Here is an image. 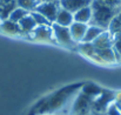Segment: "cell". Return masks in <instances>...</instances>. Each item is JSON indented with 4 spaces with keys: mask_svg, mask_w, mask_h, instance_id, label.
Returning <instances> with one entry per match:
<instances>
[{
    "mask_svg": "<svg viewBox=\"0 0 121 115\" xmlns=\"http://www.w3.org/2000/svg\"><path fill=\"white\" fill-rule=\"evenodd\" d=\"M79 87H82L81 83L74 85V86H68V87L61 88L60 90L55 92L54 94L45 98L37 106L33 107V109L31 111V115H43L56 112L58 109L61 108V106H64L66 103V101L72 96V94Z\"/></svg>",
    "mask_w": 121,
    "mask_h": 115,
    "instance_id": "obj_1",
    "label": "cell"
},
{
    "mask_svg": "<svg viewBox=\"0 0 121 115\" xmlns=\"http://www.w3.org/2000/svg\"><path fill=\"white\" fill-rule=\"evenodd\" d=\"M31 33L34 34V39L42 40V41L51 40L52 35H53V31L48 26H37Z\"/></svg>",
    "mask_w": 121,
    "mask_h": 115,
    "instance_id": "obj_10",
    "label": "cell"
},
{
    "mask_svg": "<svg viewBox=\"0 0 121 115\" xmlns=\"http://www.w3.org/2000/svg\"><path fill=\"white\" fill-rule=\"evenodd\" d=\"M2 28H4V31H5L6 33H19V32H21L19 25H18L17 22L11 21V20L5 21V22L2 24Z\"/></svg>",
    "mask_w": 121,
    "mask_h": 115,
    "instance_id": "obj_15",
    "label": "cell"
},
{
    "mask_svg": "<svg viewBox=\"0 0 121 115\" xmlns=\"http://www.w3.org/2000/svg\"><path fill=\"white\" fill-rule=\"evenodd\" d=\"M15 0H0V4L1 5H6V4H9V2H13Z\"/></svg>",
    "mask_w": 121,
    "mask_h": 115,
    "instance_id": "obj_17",
    "label": "cell"
},
{
    "mask_svg": "<svg viewBox=\"0 0 121 115\" xmlns=\"http://www.w3.org/2000/svg\"><path fill=\"white\" fill-rule=\"evenodd\" d=\"M31 15H32V18L34 19L37 26H52V24H51L42 14H40L39 12L33 11V12H31Z\"/></svg>",
    "mask_w": 121,
    "mask_h": 115,
    "instance_id": "obj_14",
    "label": "cell"
},
{
    "mask_svg": "<svg viewBox=\"0 0 121 115\" xmlns=\"http://www.w3.org/2000/svg\"><path fill=\"white\" fill-rule=\"evenodd\" d=\"M104 115H121V109L119 108V106L117 103H111L107 107Z\"/></svg>",
    "mask_w": 121,
    "mask_h": 115,
    "instance_id": "obj_16",
    "label": "cell"
},
{
    "mask_svg": "<svg viewBox=\"0 0 121 115\" xmlns=\"http://www.w3.org/2000/svg\"><path fill=\"white\" fill-rule=\"evenodd\" d=\"M30 12H27V11H25V9H22V8H20V7H15L13 11H12V13L9 14V17H8V20H11V21H13V22H19L22 18H25L27 14H28Z\"/></svg>",
    "mask_w": 121,
    "mask_h": 115,
    "instance_id": "obj_13",
    "label": "cell"
},
{
    "mask_svg": "<svg viewBox=\"0 0 121 115\" xmlns=\"http://www.w3.org/2000/svg\"><path fill=\"white\" fill-rule=\"evenodd\" d=\"M91 4H92V0H59V5L61 6V8L73 14L83 7L91 6Z\"/></svg>",
    "mask_w": 121,
    "mask_h": 115,
    "instance_id": "obj_5",
    "label": "cell"
},
{
    "mask_svg": "<svg viewBox=\"0 0 121 115\" xmlns=\"http://www.w3.org/2000/svg\"><path fill=\"white\" fill-rule=\"evenodd\" d=\"M117 18H118V20H119V21L121 22V9L119 11V13L117 14Z\"/></svg>",
    "mask_w": 121,
    "mask_h": 115,
    "instance_id": "obj_18",
    "label": "cell"
},
{
    "mask_svg": "<svg viewBox=\"0 0 121 115\" xmlns=\"http://www.w3.org/2000/svg\"><path fill=\"white\" fill-rule=\"evenodd\" d=\"M117 105L119 106V108H120V109H121V100H120V103H117Z\"/></svg>",
    "mask_w": 121,
    "mask_h": 115,
    "instance_id": "obj_21",
    "label": "cell"
},
{
    "mask_svg": "<svg viewBox=\"0 0 121 115\" xmlns=\"http://www.w3.org/2000/svg\"><path fill=\"white\" fill-rule=\"evenodd\" d=\"M92 115H104V114H100V113H93Z\"/></svg>",
    "mask_w": 121,
    "mask_h": 115,
    "instance_id": "obj_20",
    "label": "cell"
},
{
    "mask_svg": "<svg viewBox=\"0 0 121 115\" xmlns=\"http://www.w3.org/2000/svg\"><path fill=\"white\" fill-rule=\"evenodd\" d=\"M105 31H106V30H104V28H101V27H99V26L91 25V26L87 27V31H86L85 37H83V39H82L81 42H83V43L92 42V41H94L95 39L98 38L99 35H101Z\"/></svg>",
    "mask_w": 121,
    "mask_h": 115,
    "instance_id": "obj_8",
    "label": "cell"
},
{
    "mask_svg": "<svg viewBox=\"0 0 121 115\" xmlns=\"http://www.w3.org/2000/svg\"><path fill=\"white\" fill-rule=\"evenodd\" d=\"M91 18H92L91 6L83 7V8L77 11V12L73 14L74 21H75V22H81V24H88V22L91 21Z\"/></svg>",
    "mask_w": 121,
    "mask_h": 115,
    "instance_id": "obj_9",
    "label": "cell"
},
{
    "mask_svg": "<svg viewBox=\"0 0 121 115\" xmlns=\"http://www.w3.org/2000/svg\"><path fill=\"white\" fill-rule=\"evenodd\" d=\"M91 9H92V18L89 24L107 30L111 21L117 17L121 7H112L100 2L99 0H92Z\"/></svg>",
    "mask_w": 121,
    "mask_h": 115,
    "instance_id": "obj_2",
    "label": "cell"
},
{
    "mask_svg": "<svg viewBox=\"0 0 121 115\" xmlns=\"http://www.w3.org/2000/svg\"><path fill=\"white\" fill-rule=\"evenodd\" d=\"M73 21H74L73 13H71V12H68V11H66V9L60 7L54 22L60 25V26H64V27H69L73 24Z\"/></svg>",
    "mask_w": 121,
    "mask_h": 115,
    "instance_id": "obj_7",
    "label": "cell"
},
{
    "mask_svg": "<svg viewBox=\"0 0 121 115\" xmlns=\"http://www.w3.org/2000/svg\"><path fill=\"white\" fill-rule=\"evenodd\" d=\"M87 24H81V22H75L73 21V24L69 26V32L72 39L74 40V42H81L82 39L85 37V33L87 31Z\"/></svg>",
    "mask_w": 121,
    "mask_h": 115,
    "instance_id": "obj_6",
    "label": "cell"
},
{
    "mask_svg": "<svg viewBox=\"0 0 121 115\" xmlns=\"http://www.w3.org/2000/svg\"><path fill=\"white\" fill-rule=\"evenodd\" d=\"M52 31H53V35H54L55 40L60 45L69 47V46H73L75 43L74 40L72 39L69 27H64V26H60V25L53 22L52 24Z\"/></svg>",
    "mask_w": 121,
    "mask_h": 115,
    "instance_id": "obj_3",
    "label": "cell"
},
{
    "mask_svg": "<svg viewBox=\"0 0 121 115\" xmlns=\"http://www.w3.org/2000/svg\"><path fill=\"white\" fill-rule=\"evenodd\" d=\"M21 32H27V33H31L35 27H37V24L34 21V19L32 18L31 13H28L25 18H22L19 22H18Z\"/></svg>",
    "mask_w": 121,
    "mask_h": 115,
    "instance_id": "obj_11",
    "label": "cell"
},
{
    "mask_svg": "<svg viewBox=\"0 0 121 115\" xmlns=\"http://www.w3.org/2000/svg\"><path fill=\"white\" fill-rule=\"evenodd\" d=\"M39 2H47V1H59V0H38Z\"/></svg>",
    "mask_w": 121,
    "mask_h": 115,
    "instance_id": "obj_19",
    "label": "cell"
},
{
    "mask_svg": "<svg viewBox=\"0 0 121 115\" xmlns=\"http://www.w3.org/2000/svg\"><path fill=\"white\" fill-rule=\"evenodd\" d=\"M59 1H47V2H39L35 11L42 14L51 24L55 21L56 14L59 12Z\"/></svg>",
    "mask_w": 121,
    "mask_h": 115,
    "instance_id": "obj_4",
    "label": "cell"
},
{
    "mask_svg": "<svg viewBox=\"0 0 121 115\" xmlns=\"http://www.w3.org/2000/svg\"><path fill=\"white\" fill-rule=\"evenodd\" d=\"M17 2V6L27 11V12H33L35 11L37 6L39 5V1L38 0H15Z\"/></svg>",
    "mask_w": 121,
    "mask_h": 115,
    "instance_id": "obj_12",
    "label": "cell"
}]
</instances>
